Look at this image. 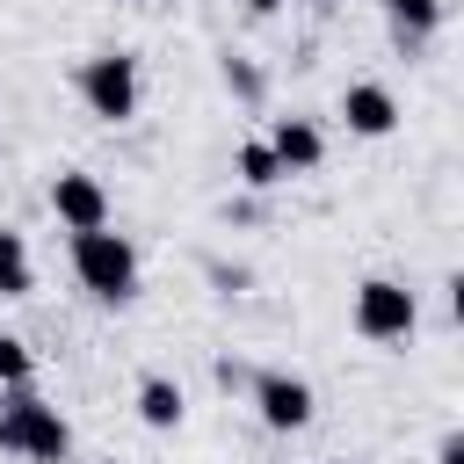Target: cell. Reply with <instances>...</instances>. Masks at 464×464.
Segmentation results:
<instances>
[{
    "label": "cell",
    "instance_id": "cell-7",
    "mask_svg": "<svg viewBox=\"0 0 464 464\" xmlns=\"http://www.w3.org/2000/svg\"><path fill=\"white\" fill-rule=\"evenodd\" d=\"M341 116H348L355 138H392V130H399V102H392V87H377V80H355V87L341 94Z\"/></svg>",
    "mask_w": 464,
    "mask_h": 464
},
{
    "label": "cell",
    "instance_id": "cell-1",
    "mask_svg": "<svg viewBox=\"0 0 464 464\" xmlns=\"http://www.w3.org/2000/svg\"><path fill=\"white\" fill-rule=\"evenodd\" d=\"M0 450H7V457H29V464H65L72 428H65L58 406H44L29 384H14V392L0 399Z\"/></svg>",
    "mask_w": 464,
    "mask_h": 464
},
{
    "label": "cell",
    "instance_id": "cell-2",
    "mask_svg": "<svg viewBox=\"0 0 464 464\" xmlns=\"http://www.w3.org/2000/svg\"><path fill=\"white\" fill-rule=\"evenodd\" d=\"M72 276H80L87 297H102V304H130V297H138V246H130L123 232H109V225L72 232Z\"/></svg>",
    "mask_w": 464,
    "mask_h": 464
},
{
    "label": "cell",
    "instance_id": "cell-6",
    "mask_svg": "<svg viewBox=\"0 0 464 464\" xmlns=\"http://www.w3.org/2000/svg\"><path fill=\"white\" fill-rule=\"evenodd\" d=\"M51 210H58L65 232H94V225H109V188H102L94 174L65 167V174L51 181Z\"/></svg>",
    "mask_w": 464,
    "mask_h": 464
},
{
    "label": "cell",
    "instance_id": "cell-15",
    "mask_svg": "<svg viewBox=\"0 0 464 464\" xmlns=\"http://www.w3.org/2000/svg\"><path fill=\"white\" fill-rule=\"evenodd\" d=\"M276 7H283V0H246V14H276Z\"/></svg>",
    "mask_w": 464,
    "mask_h": 464
},
{
    "label": "cell",
    "instance_id": "cell-5",
    "mask_svg": "<svg viewBox=\"0 0 464 464\" xmlns=\"http://www.w3.org/2000/svg\"><path fill=\"white\" fill-rule=\"evenodd\" d=\"M254 406H261V420H268L276 435H297V428H312V413H319L312 384L290 377V370H261V377H254Z\"/></svg>",
    "mask_w": 464,
    "mask_h": 464
},
{
    "label": "cell",
    "instance_id": "cell-4",
    "mask_svg": "<svg viewBox=\"0 0 464 464\" xmlns=\"http://www.w3.org/2000/svg\"><path fill=\"white\" fill-rule=\"evenodd\" d=\"M413 319H420V304H413V290H406V283L370 276V283L355 290V334H362V341H406V334H413Z\"/></svg>",
    "mask_w": 464,
    "mask_h": 464
},
{
    "label": "cell",
    "instance_id": "cell-9",
    "mask_svg": "<svg viewBox=\"0 0 464 464\" xmlns=\"http://www.w3.org/2000/svg\"><path fill=\"white\" fill-rule=\"evenodd\" d=\"M36 290V261H29V239L0 225V297H29Z\"/></svg>",
    "mask_w": 464,
    "mask_h": 464
},
{
    "label": "cell",
    "instance_id": "cell-11",
    "mask_svg": "<svg viewBox=\"0 0 464 464\" xmlns=\"http://www.w3.org/2000/svg\"><path fill=\"white\" fill-rule=\"evenodd\" d=\"M392 7V36L399 44H428V29L442 22V0H384Z\"/></svg>",
    "mask_w": 464,
    "mask_h": 464
},
{
    "label": "cell",
    "instance_id": "cell-10",
    "mask_svg": "<svg viewBox=\"0 0 464 464\" xmlns=\"http://www.w3.org/2000/svg\"><path fill=\"white\" fill-rule=\"evenodd\" d=\"M138 420L145 428H181V384L174 377H145L138 384Z\"/></svg>",
    "mask_w": 464,
    "mask_h": 464
},
{
    "label": "cell",
    "instance_id": "cell-14",
    "mask_svg": "<svg viewBox=\"0 0 464 464\" xmlns=\"http://www.w3.org/2000/svg\"><path fill=\"white\" fill-rule=\"evenodd\" d=\"M435 464H464V435H442V450H435Z\"/></svg>",
    "mask_w": 464,
    "mask_h": 464
},
{
    "label": "cell",
    "instance_id": "cell-12",
    "mask_svg": "<svg viewBox=\"0 0 464 464\" xmlns=\"http://www.w3.org/2000/svg\"><path fill=\"white\" fill-rule=\"evenodd\" d=\"M239 181H246V188H276V181H283V160L268 152V138L239 145Z\"/></svg>",
    "mask_w": 464,
    "mask_h": 464
},
{
    "label": "cell",
    "instance_id": "cell-8",
    "mask_svg": "<svg viewBox=\"0 0 464 464\" xmlns=\"http://www.w3.org/2000/svg\"><path fill=\"white\" fill-rule=\"evenodd\" d=\"M268 152L283 160V174H312V167L326 160V138H319V123L283 116V123H276V138H268Z\"/></svg>",
    "mask_w": 464,
    "mask_h": 464
},
{
    "label": "cell",
    "instance_id": "cell-3",
    "mask_svg": "<svg viewBox=\"0 0 464 464\" xmlns=\"http://www.w3.org/2000/svg\"><path fill=\"white\" fill-rule=\"evenodd\" d=\"M80 102L102 116V123H130L138 116V58L130 51H102L80 65Z\"/></svg>",
    "mask_w": 464,
    "mask_h": 464
},
{
    "label": "cell",
    "instance_id": "cell-13",
    "mask_svg": "<svg viewBox=\"0 0 464 464\" xmlns=\"http://www.w3.org/2000/svg\"><path fill=\"white\" fill-rule=\"evenodd\" d=\"M29 370H36V362H29V341H14V334H0V384L14 392V384H29Z\"/></svg>",
    "mask_w": 464,
    "mask_h": 464
}]
</instances>
